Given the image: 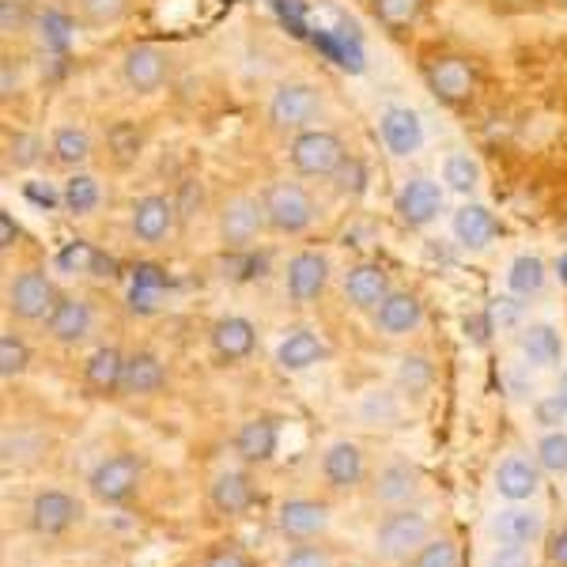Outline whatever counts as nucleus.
<instances>
[{
    "label": "nucleus",
    "mask_w": 567,
    "mask_h": 567,
    "mask_svg": "<svg viewBox=\"0 0 567 567\" xmlns=\"http://www.w3.org/2000/svg\"><path fill=\"white\" fill-rule=\"evenodd\" d=\"M349 159V148L333 130H303L288 141V163L299 178H333Z\"/></svg>",
    "instance_id": "nucleus-1"
},
{
    "label": "nucleus",
    "mask_w": 567,
    "mask_h": 567,
    "mask_svg": "<svg viewBox=\"0 0 567 567\" xmlns=\"http://www.w3.org/2000/svg\"><path fill=\"white\" fill-rule=\"evenodd\" d=\"M269 125L277 133H303V130H315V122H322L326 114V99L322 91L315 84H307V80H288V84H280L272 91L269 99Z\"/></svg>",
    "instance_id": "nucleus-2"
},
{
    "label": "nucleus",
    "mask_w": 567,
    "mask_h": 567,
    "mask_svg": "<svg viewBox=\"0 0 567 567\" xmlns=\"http://www.w3.org/2000/svg\"><path fill=\"white\" fill-rule=\"evenodd\" d=\"M261 205H265V219H269V231H277V235H303L318 216L315 197H310L299 182H288V178L269 182V186L261 189Z\"/></svg>",
    "instance_id": "nucleus-3"
},
{
    "label": "nucleus",
    "mask_w": 567,
    "mask_h": 567,
    "mask_svg": "<svg viewBox=\"0 0 567 567\" xmlns=\"http://www.w3.org/2000/svg\"><path fill=\"white\" fill-rule=\"evenodd\" d=\"M216 227H219V243H224L227 250H246V246L269 227L261 197H250V194L227 197L216 216Z\"/></svg>",
    "instance_id": "nucleus-4"
},
{
    "label": "nucleus",
    "mask_w": 567,
    "mask_h": 567,
    "mask_svg": "<svg viewBox=\"0 0 567 567\" xmlns=\"http://www.w3.org/2000/svg\"><path fill=\"white\" fill-rule=\"evenodd\" d=\"M58 284L45 277L42 269H23L20 277L8 284V310L20 322H45L53 315V307H58Z\"/></svg>",
    "instance_id": "nucleus-5"
},
{
    "label": "nucleus",
    "mask_w": 567,
    "mask_h": 567,
    "mask_svg": "<svg viewBox=\"0 0 567 567\" xmlns=\"http://www.w3.org/2000/svg\"><path fill=\"white\" fill-rule=\"evenodd\" d=\"M424 80H427V91H432L443 106H465L477 95V69H473L470 58H458V53L435 58L424 72Z\"/></svg>",
    "instance_id": "nucleus-6"
},
{
    "label": "nucleus",
    "mask_w": 567,
    "mask_h": 567,
    "mask_svg": "<svg viewBox=\"0 0 567 567\" xmlns=\"http://www.w3.org/2000/svg\"><path fill=\"white\" fill-rule=\"evenodd\" d=\"M171 76V58L152 42H136L122 58V84L133 95H155Z\"/></svg>",
    "instance_id": "nucleus-7"
},
{
    "label": "nucleus",
    "mask_w": 567,
    "mask_h": 567,
    "mask_svg": "<svg viewBox=\"0 0 567 567\" xmlns=\"http://www.w3.org/2000/svg\"><path fill=\"white\" fill-rule=\"evenodd\" d=\"M374 545L386 560H405L409 553H420L427 545V518L416 515V511H393V515L382 518Z\"/></svg>",
    "instance_id": "nucleus-8"
},
{
    "label": "nucleus",
    "mask_w": 567,
    "mask_h": 567,
    "mask_svg": "<svg viewBox=\"0 0 567 567\" xmlns=\"http://www.w3.org/2000/svg\"><path fill=\"white\" fill-rule=\"evenodd\" d=\"M175 224H178L175 197L144 194L133 200L130 231H133V239H141L144 246H159L171 231H175Z\"/></svg>",
    "instance_id": "nucleus-9"
},
{
    "label": "nucleus",
    "mask_w": 567,
    "mask_h": 567,
    "mask_svg": "<svg viewBox=\"0 0 567 567\" xmlns=\"http://www.w3.org/2000/svg\"><path fill=\"white\" fill-rule=\"evenodd\" d=\"M393 213H398V219L405 227L420 231V227L435 224L439 213H443V189H439V182L432 178H409L405 186H401L398 200H393Z\"/></svg>",
    "instance_id": "nucleus-10"
},
{
    "label": "nucleus",
    "mask_w": 567,
    "mask_h": 567,
    "mask_svg": "<svg viewBox=\"0 0 567 567\" xmlns=\"http://www.w3.org/2000/svg\"><path fill=\"white\" fill-rule=\"evenodd\" d=\"M91 496L103 503H125L141 484V462L133 454H114V458L99 462L91 473Z\"/></svg>",
    "instance_id": "nucleus-11"
},
{
    "label": "nucleus",
    "mask_w": 567,
    "mask_h": 567,
    "mask_svg": "<svg viewBox=\"0 0 567 567\" xmlns=\"http://www.w3.org/2000/svg\"><path fill=\"white\" fill-rule=\"evenodd\" d=\"M329 284V258L322 250H299L296 258L288 261V272H284V288H288L291 303H315Z\"/></svg>",
    "instance_id": "nucleus-12"
},
{
    "label": "nucleus",
    "mask_w": 567,
    "mask_h": 567,
    "mask_svg": "<svg viewBox=\"0 0 567 567\" xmlns=\"http://www.w3.org/2000/svg\"><path fill=\"white\" fill-rule=\"evenodd\" d=\"M379 136L390 148V155L409 159V155H416L424 148V122H420V114L409 106H386L379 117Z\"/></svg>",
    "instance_id": "nucleus-13"
},
{
    "label": "nucleus",
    "mask_w": 567,
    "mask_h": 567,
    "mask_svg": "<svg viewBox=\"0 0 567 567\" xmlns=\"http://www.w3.org/2000/svg\"><path fill=\"white\" fill-rule=\"evenodd\" d=\"M80 503L69 496V492H58V488H50V492H39L31 503V526H34V534H42V537H58V534H65L69 526H76L80 523Z\"/></svg>",
    "instance_id": "nucleus-14"
},
{
    "label": "nucleus",
    "mask_w": 567,
    "mask_h": 567,
    "mask_svg": "<svg viewBox=\"0 0 567 567\" xmlns=\"http://www.w3.org/2000/svg\"><path fill=\"white\" fill-rule=\"evenodd\" d=\"M390 272L382 269L379 261H360L349 269V277H344V299L355 307V310H379L386 303L390 296Z\"/></svg>",
    "instance_id": "nucleus-15"
},
{
    "label": "nucleus",
    "mask_w": 567,
    "mask_h": 567,
    "mask_svg": "<svg viewBox=\"0 0 567 567\" xmlns=\"http://www.w3.org/2000/svg\"><path fill=\"white\" fill-rule=\"evenodd\" d=\"M208 344H213L219 363H239V360H246V355L254 352V344H258V329H254L250 318L227 315V318H219V322L213 326Z\"/></svg>",
    "instance_id": "nucleus-16"
},
{
    "label": "nucleus",
    "mask_w": 567,
    "mask_h": 567,
    "mask_svg": "<svg viewBox=\"0 0 567 567\" xmlns=\"http://www.w3.org/2000/svg\"><path fill=\"white\" fill-rule=\"evenodd\" d=\"M451 231L458 246L465 250H484V246H492V239L499 235V219L492 213L488 205H477V200H470V205H462L458 213L451 219Z\"/></svg>",
    "instance_id": "nucleus-17"
},
{
    "label": "nucleus",
    "mask_w": 567,
    "mask_h": 567,
    "mask_svg": "<svg viewBox=\"0 0 567 567\" xmlns=\"http://www.w3.org/2000/svg\"><path fill=\"white\" fill-rule=\"evenodd\" d=\"M424 322V303L413 296V291H390L386 303L374 310V326L386 337H405Z\"/></svg>",
    "instance_id": "nucleus-18"
},
{
    "label": "nucleus",
    "mask_w": 567,
    "mask_h": 567,
    "mask_svg": "<svg viewBox=\"0 0 567 567\" xmlns=\"http://www.w3.org/2000/svg\"><path fill=\"white\" fill-rule=\"evenodd\" d=\"M125 379V355L114 349V344H103L87 355L84 363V386L95 393V398H110V393L122 390Z\"/></svg>",
    "instance_id": "nucleus-19"
},
{
    "label": "nucleus",
    "mask_w": 567,
    "mask_h": 567,
    "mask_svg": "<svg viewBox=\"0 0 567 567\" xmlns=\"http://www.w3.org/2000/svg\"><path fill=\"white\" fill-rule=\"evenodd\" d=\"M45 329H50L53 341L80 344L91 333V307L76 296H61L58 307H53V315L45 318Z\"/></svg>",
    "instance_id": "nucleus-20"
},
{
    "label": "nucleus",
    "mask_w": 567,
    "mask_h": 567,
    "mask_svg": "<svg viewBox=\"0 0 567 567\" xmlns=\"http://www.w3.org/2000/svg\"><path fill=\"white\" fill-rule=\"evenodd\" d=\"M167 386V368L155 352H133L125 355V379H122V393L130 398H148V393H159Z\"/></svg>",
    "instance_id": "nucleus-21"
},
{
    "label": "nucleus",
    "mask_w": 567,
    "mask_h": 567,
    "mask_svg": "<svg viewBox=\"0 0 567 567\" xmlns=\"http://www.w3.org/2000/svg\"><path fill=\"white\" fill-rule=\"evenodd\" d=\"M326 341L310 329H291L288 337L277 344V363L280 371H310L315 363L326 360Z\"/></svg>",
    "instance_id": "nucleus-22"
},
{
    "label": "nucleus",
    "mask_w": 567,
    "mask_h": 567,
    "mask_svg": "<svg viewBox=\"0 0 567 567\" xmlns=\"http://www.w3.org/2000/svg\"><path fill=\"white\" fill-rule=\"evenodd\" d=\"M277 443H280V432H277V420L269 416H254L246 420L235 435V451H239L243 462L258 465V462H269L277 454Z\"/></svg>",
    "instance_id": "nucleus-23"
},
{
    "label": "nucleus",
    "mask_w": 567,
    "mask_h": 567,
    "mask_svg": "<svg viewBox=\"0 0 567 567\" xmlns=\"http://www.w3.org/2000/svg\"><path fill=\"white\" fill-rule=\"evenodd\" d=\"M329 523L326 507L315 499H288L280 507V534L291 537V542H307V537L322 534Z\"/></svg>",
    "instance_id": "nucleus-24"
},
{
    "label": "nucleus",
    "mask_w": 567,
    "mask_h": 567,
    "mask_svg": "<svg viewBox=\"0 0 567 567\" xmlns=\"http://www.w3.org/2000/svg\"><path fill=\"white\" fill-rule=\"evenodd\" d=\"M322 477L333 484V488H352V484L363 481V451L349 439L333 443L322 458Z\"/></svg>",
    "instance_id": "nucleus-25"
},
{
    "label": "nucleus",
    "mask_w": 567,
    "mask_h": 567,
    "mask_svg": "<svg viewBox=\"0 0 567 567\" xmlns=\"http://www.w3.org/2000/svg\"><path fill=\"white\" fill-rule=\"evenodd\" d=\"M518 349H523L526 363H534V368H556L564 355V341L560 333H556L553 326L545 322H534L526 326L523 333H518Z\"/></svg>",
    "instance_id": "nucleus-26"
},
{
    "label": "nucleus",
    "mask_w": 567,
    "mask_h": 567,
    "mask_svg": "<svg viewBox=\"0 0 567 567\" xmlns=\"http://www.w3.org/2000/svg\"><path fill=\"white\" fill-rule=\"evenodd\" d=\"M208 499L219 515H243V511L254 507V484L246 473H219L208 488Z\"/></svg>",
    "instance_id": "nucleus-27"
},
{
    "label": "nucleus",
    "mask_w": 567,
    "mask_h": 567,
    "mask_svg": "<svg viewBox=\"0 0 567 567\" xmlns=\"http://www.w3.org/2000/svg\"><path fill=\"white\" fill-rule=\"evenodd\" d=\"M492 534H496L499 545H534L542 537V515H534L526 507H507L496 515Z\"/></svg>",
    "instance_id": "nucleus-28"
},
{
    "label": "nucleus",
    "mask_w": 567,
    "mask_h": 567,
    "mask_svg": "<svg viewBox=\"0 0 567 567\" xmlns=\"http://www.w3.org/2000/svg\"><path fill=\"white\" fill-rule=\"evenodd\" d=\"M50 159L65 171H80L91 159V133L80 125H61L50 136Z\"/></svg>",
    "instance_id": "nucleus-29"
},
{
    "label": "nucleus",
    "mask_w": 567,
    "mask_h": 567,
    "mask_svg": "<svg viewBox=\"0 0 567 567\" xmlns=\"http://www.w3.org/2000/svg\"><path fill=\"white\" fill-rule=\"evenodd\" d=\"M537 484H542V477H537V465H529L526 458H507L496 470V488L503 499L511 503H523L537 492Z\"/></svg>",
    "instance_id": "nucleus-30"
},
{
    "label": "nucleus",
    "mask_w": 567,
    "mask_h": 567,
    "mask_svg": "<svg viewBox=\"0 0 567 567\" xmlns=\"http://www.w3.org/2000/svg\"><path fill=\"white\" fill-rule=\"evenodd\" d=\"M72 16L87 31H106L130 16V0H72Z\"/></svg>",
    "instance_id": "nucleus-31"
},
{
    "label": "nucleus",
    "mask_w": 567,
    "mask_h": 567,
    "mask_svg": "<svg viewBox=\"0 0 567 567\" xmlns=\"http://www.w3.org/2000/svg\"><path fill=\"white\" fill-rule=\"evenodd\" d=\"M545 280H548V269H545V261L537 258V254H518V258L511 261V269H507V288H511V296H515V299L537 296V291L545 288Z\"/></svg>",
    "instance_id": "nucleus-32"
},
{
    "label": "nucleus",
    "mask_w": 567,
    "mask_h": 567,
    "mask_svg": "<svg viewBox=\"0 0 567 567\" xmlns=\"http://www.w3.org/2000/svg\"><path fill=\"white\" fill-rule=\"evenodd\" d=\"M371 16L386 27L390 34L413 31L424 16V0H371Z\"/></svg>",
    "instance_id": "nucleus-33"
},
{
    "label": "nucleus",
    "mask_w": 567,
    "mask_h": 567,
    "mask_svg": "<svg viewBox=\"0 0 567 567\" xmlns=\"http://www.w3.org/2000/svg\"><path fill=\"white\" fill-rule=\"evenodd\" d=\"M106 152L114 159V167H133L144 152V133L133 122H114L106 130Z\"/></svg>",
    "instance_id": "nucleus-34"
},
{
    "label": "nucleus",
    "mask_w": 567,
    "mask_h": 567,
    "mask_svg": "<svg viewBox=\"0 0 567 567\" xmlns=\"http://www.w3.org/2000/svg\"><path fill=\"white\" fill-rule=\"evenodd\" d=\"M443 182H446V189L470 197L473 189L481 186V163L473 159L470 152H451L443 159Z\"/></svg>",
    "instance_id": "nucleus-35"
},
{
    "label": "nucleus",
    "mask_w": 567,
    "mask_h": 567,
    "mask_svg": "<svg viewBox=\"0 0 567 567\" xmlns=\"http://www.w3.org/2000/svg\"><path fill=\"white\" fill-rule=\"evenodd\" d=\"M99 200H103V189H99V182L84 175V171H76V175L65 182V189H61V205H65L72 216H91L99 208Z\"/></svg>",
    "instance_id": "nucleus-36"
},
{
    "label": "nucleus",
    "mask_w": 567,
    "mask_h": 567,
    "mask_svg": "<svg viewBox=\"0 0 567 567\" xmlns=\"http://www.w3.org/2000/svg\"><path fill=\"white\" fill-rule=\"evenodd\" d=\"M72 31H76V16L72 12H58V8H50V12L39 16V39H42L45 50L65 53L69 42H72Z\"/></svg>",
    "instance_id": "nucleus-37"
},
{
    "label": "nucleus",
    "mask_w": 567,
    "mask_h": 567,
    "mask_svg": "<svg viewBox=\"0 0 567 567\" xmlns=\"http://www.w3.org/2000/svg\"><path fill=\"white\" fill-rule=\"evenodd\" d=\"M416 492V470L405 462H393L379 473V499L382 503H401Z\"/></svg>",
    "instance_id": "nucleus-38"
},
{
    "label": "nucleus",
    "mask_w": 567,
    "mask_h": 567,
    "mask_svg": "<svg viewBox=\"0 0 567 567\" xmlns=\"http://www.w3.org/2000/svg\"><path fill=\"white\" fill-rule=\"evenodd\" d=\"M4 159H8V167H16V171H31V167H39L42 163V155H45V141L42 136H34V133H12L8 136V144H4Z\"/></svg>",
    "instance_id": "nucleus-39"
},
{
    "label": "nucleus",
    "mask_w": 567,
    "mask_h": 567,
    "mask_svg": "<svg viewBox=\"0 0 567 567\" xmlns=\"http://www.w3.org/2000/svg\"><path fill=\"white\" fill-rule=\"evenodd\" d=\"M31 363V349L20 333H0V379H16Z\"/></svg>",
    "instance_id": "nucleus-40"
},
{
    "label": "nucleus",
    "mask_w": 567,
    "mask_h": 567,
    "mask_svg": "<svg viewBox=\"0 0 567 567\" xmlns=\"http://www.w3.org/2000/svg\"><path fill=\"white\" fill-rule=\"evenodd\" d=\"M398 386L409 393V398H420L427 386H432V363L424 355H405L398 368Z\"/></svg>",
    "instance_id": "nucleus-41"
},
{
    "label": "nucleus",
    "mask_w": 567,
    "mask_h": 567,
    "mask_svg": "<svg viewBox=\"0 0 567 567\" xmlns=\"http://www.w3.org/2000/svg\"><path fill=\"white\" fill-rule=\"evenodd\" d=\"M537 462H542L548 473H567V432H548L542 443H537Z\"/></svg>",
    "instance_id": "nucleus-42"
},
{
    "label": "nucleus",
    "mask_w": 567,
    "mask_h": 567,
    "mask_svg": "<svg viewBox=\"0 0 567 567\" xmlns=\"http://www.w3.org/2000/svg\"><path fill=\"white\" fill-rule=\"evenodd\" d=\"M413 567H458V548H454L451 542H427L424 548L416 553V564Z\"/></svg>",
    "instance_id": "nucleus-43"
},
{
    "label": "nucleus",
    "mask_w": 567,
    "mask_h": 567,
    "mask_svg": "<svg viewBox=\"0 0 567 567\" xmlns=\"http://www.w3.org/2000/svg\"><path fill=\"white\" fill-rule=\"evenodd\" d=\"M333 182H337V189H341V194L360 197L363 189H368V171H363V163L355 159V155H349V159H344V167L333 175Z\"/></svg>",
    "instance_id": "nucleus-44"
},
{
    "label": "nucleus",
    "mask_w": 567,
    "mask_h": 567,
    "mask_svg": "<svg viewBox=\"0 0 567 567\" xmlns=\"http://www.w3.org/2000/svg\"><path fill=\"white\" fill-rule=\"evenodd\" d=\"M200 205H205V186H200L197 178L178 182V189H175V208H178V219H189L194 213H200Z\"/></svg>",
    "instance_id": "nucleus-45"
},
{
    "label": "nucleus",
    "mask_w": 567,
    "mask_h": 567,
    "mask_svg": "<svg viewBox=\"0 0 567 567\" xmlns=\"http://www.w3.org/2000/svg\"><path fill=\"white\" fill-rule=\"evenodd\" d=\"M58 265L65 272H87V269H95V265H99V254L91 250L87 243H72L69 250H61Z\"/></svg>",
    "instance_id": "nucleus-46"
},
{
    "label": "nucleus",
    "mask_w": 567,
    "mask_h": 567,
    "mask_svg": "<svg viewBox=\"0 0 567 567\" xmlns=\"http://www.w3.org/2000/svg\"><path fill=\"white\" fill-rule=\"evenodd\" d=\"M280 567H333V560H329L326 548H318V545H299V548H291V553L284 556V564H280Z\"/></svg>",
    "instance_id": "nucleus-47"
},
{
    "label": "nucleus",
    "mask_w": 567,
    "mask_h": 567,
    "mask_svg": "<svg viewBox=\"0 0 567 567\" xmlns=\"http://www.w3.org/2000/svg\"><path fill=\"white\" fill-rule=\"evenodd\" d=\"M27 23L23 0H0V34H20Z\"/></svg>",
    "instance_id": "nucleus-48"
},
{
    "label": "nucleus",
    "mask_w": 567,
    "mask_h": 567,
    "mask_svg": "<svg viewBox=\"0 0 567 567\" xmlns=\"http://www.w3.org/2000/svg\"><path fill=\"white\" fill-rule=\"evenodd\" d=\"M12 95H20V69L12 58H0V99L12 103Z\"/></svg>",
    "instance_id": "nucleus-49"
},
{
    "label": "nucleus",
    "mask_w": 567,
    "mask_h": 567,
    "mask_svg": "<svg viewBox=\"0 0 567 567\" xmlns=\"http://www.w3.org/2000/svg\"><path fill=\"white\" fill-rule=\"evenodd\" d=\"M23 239V227H20V219H16L8 208H0V250H12V246H20Z\"/></svg>",
    "instance_id": "nucleus-50"
},
{
    "label": "nucleus",
    "mask_w": 567,
    "mask_h": 567,
    "mask_svg": "<svg viewBox=\"0 0 567 567\" xmlns=\"http://www.w3.org/2000/svg\"><path fill=\"white\" fill-rule=\"evenodd\" d=\"M534 413H537V424H542V427H556V424H560V420L567 416V409L560 405V398L553 393V398H542V401H537Z\"/></svg>",
    "instance_id": "nucleus-51"
},
{
    "label": "nucleus",
    "mask_w": 567,
    "mask_h": 567,
    "mask_svg": "<svg viewBox=\"0 0 567 567\" xmlns=\"http://www.w3.org/2000/svg\"><path fill=\"white\" fill-rule=\"evenodd\" d=\"M488 567H529L526 545H503L496 556L488 560Z\"/></svg>",
    "instance_id": "nucleus-52"
},
{
    "label": "nucleus",
    "mask_w": 567,
    "mask_h": 567,
    "mask_svg": "<svg viewBox=\"0 0 567 567\" xmlns=\"http://www.w3.org/2000/svg\"><path fill=\"white\" fill-rule=\"evenodd\" d=\"M205 567H250V560L239 553V548H213V553L205 556Z\"/></svg>",
    "instance_id": "nucleus-53"
},
{
    "label": "nucleus",
    "mask_w": 567,
    "mask_h": 567,
    "mask_svg": "<svg viewBox=\"0 0 567 567\" xmlns=\"http://www.w3.org/2000/svg\"><path fill=\"white\" fill-rule=\"evenodd\" d=\"M136 284H141V288H163L167 277H163L155 265H141V269H136Z\"/></svg>",
    "instance_id": "nucleus-54"
},
{
    "label": "nucleus",
    "mask_w": 567,
    "mask_h": 567,
    "mask_svg": "<svg viewBox=\"0 0 567 567\" xmlns=\"http://www.w3.org/2000/svg\"><path fill=\"white\" fill-rule=\"evenodd\" d=\"M548 553H553V560H556V564L567 567V529H564V534H556V537H553V548H548Z\"/></svg>",
    "instance_id": "nucleus-55"
},
{
    "label": "nucleus",
    "mask_w": 567,
    "mask_h": 567,
    "mask_svg": "<svg viewBox=\"0 0 567 567\" xmlns=\"http://www.w3.org/2000/svg\"><path fill=\"white\" fill-rule=\"evenodd\" d=\"M27 197H34V200H39V205H45V208H50V205H58V194H53V189H34V186H27Z\"/></svg>",
    "instance_id": "nucleus-56"
},
{
    "label": "nucleus",
    "mask_w": 567,
    "mask_h": 567,
    "mask_svg": "<svg viewBox=\"0 0 567 567\" xmlns=\"http://www.w3.org/2000/svg\"><path fill=\"white\" fill-rule=\"evenodd\" d=\"M556 398H560V405L567 409V371L560 374V382H556Z\"/></svg>",
    "instance_id": "nucleus-57"
},
{
    "label": "nucleus",
    "mask_w": 567,
    "mask_h": 567,
    "mask_svg": "<svg viewBox=\"0 0 567 567\" xmlns=\"http://www.w3.org/2000/svg\"><path fill=\"white\" fill-rule=\"evenodd\" d=\"M560 269H564V280H567V258H564V265H560Z\"/></svg>",
    "instance_id": "nucleus-58"
},
{
    "label": "nucleus",
    "mask_w": 567,
    "mask_h": 567,
    "mask_svg": "<svg viewBox=\"0 0 567 567\" xmlns=\"http://www.w3.org/2000/svg\"><path fill=\"white\" fill-rule=\"evenodd\" d=\"M560 4H564V8H567V0H560Z\"/></svg>",
    "instance_id": "nucleus-59"
}]
</instances>
